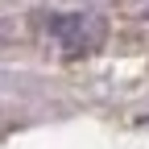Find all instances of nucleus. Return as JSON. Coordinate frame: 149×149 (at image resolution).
I'll list each match as a JSON object with an SVG mask.
<instances>
[{
    "mask_svg": "<svg viewBox=\"0 0 149 149\" xmlns=\"http://www.w3.org/2000/svg\"><path fill=\"white\" fill-rule=\"evenodd\" d=\"M50 33L58 37V46L66 54H87V50L100 46L104 25L91 21V17H83V13H70V17H54V21H50Z\"/></svg>",
    "mask_w": 149,
    "mask_h": 149,
    "instance_id": "nucleus-1",
    "label": "nucleus"
}]
</instances>
